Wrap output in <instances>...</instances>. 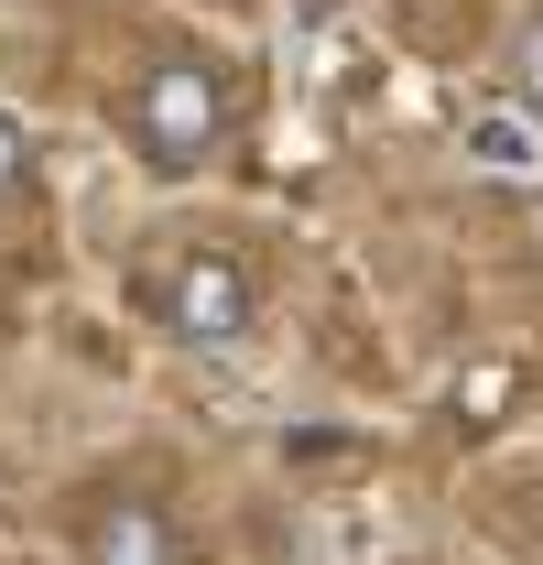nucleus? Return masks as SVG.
Masks as SVG:
<instances>
[{
    "label": "nucleus",
    "instance_id": "obj_1",
    "mask_svg": "<svg viewBox=\"0 0 543 565\" xmlns=\"http://www.w3.org/2000/svg\"><path fill=\"white\" fill-rule=\"evenodd\" d=\"M228 76L206 66V55H152L131 76V98H120V131L152 174H206L217 152H228Z\"/></svg>",
    "mask_w": 543,
    "mask_h": 565
},
{
    "label": "nucleus",
    "instance_id": "obj_2",
    "mask_svg": "<svg viewBox=\"0 0 543 565\" xmlns=\"http://www.w3.org/2000/svg\"><path fill=\"white\" fill-rule=\"evenodd\" d=\"M141 305H152L185 349H239V338L262 327V273H251L239 250L196 239V250H163V262L141 273Z\"/></svg>",
    "mask_w": 543,
    "mask_h": 565
},
{
    "label": "nucleus",
    "instance_id": "obj_3",
    "mask_svg": "<svg viewBox=\"0 0 543 565\" xmlns=\"http://www.w3.org/2000/svg\"><path fill=\"white\" fill-rule=\"evenodd\" d=\"M76 565H196V533L141 490H98L76 511Z\"/></svg>",
    "mask_w": 543,
    "mask_h": 565
},
{
    "label": "nucleus",
    "instance_id": "obj_4",
    "mask_svg": "<svg viewBox=\"0 0 543 565\" xmlns=\"http://www.w3.org/2000/svg\"><path fill=\"white\" fill-rule=\"evenodd\" d=\"M500 76H511V98L543 120V11H522V22H511V44H500Z\"/></svg>",
    "mask_w": 543,
    "mask_h": 565
},
{
    "label": "nucleus",
    "instance_id": "obj_5",
    "mask_svg": "<svg viewBox=\"0 0 543 565\" xmlns=\"http://www.w3.org/2000/svg\"><path fill=\"white\" fill-rule=\"evenodd\" d=\"M33 185V141H22V120L0 109V196H22Z\"/></svg>",
    "mask_w": 543,
    "mask_h": 565
}]
</instances>
